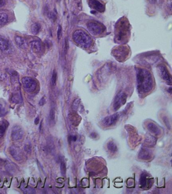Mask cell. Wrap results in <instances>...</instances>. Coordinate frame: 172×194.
I'll use <instances>...</instances> for the list:
<instances>
[{"mask_svg":"<svg viewBox=\"0 0 172 194\" xmlns=\"http://www.w3.org/2000/svg\"><path fill=\"white\" fill-rule=\"evenodd\" d=\"M69 48L68 41L67 39L65 40V53H66Z\"/></svg>","mask_w":172,"mask_h":194,"instance_id":"cell-29","label":"cell"},{"mask_svg":"<svg viewBox=\"0 0 172 194\" xmlns=\"http://www.w3.org/2000/svg\"><path fill=\"white\" fill-rule=\"evenodd\" d=\"M151 1L153 2H157V1H160V0H151Z\"/></svg>","mask_w":172,"mask_h":194,"instance_id":"cell-35","label":"cell"},{"mask_svg":"<svg viewBox=\"0 0 172 194\" xmlns=\"http://www.w3.org/2000/svg\"><path fill=\"white\" fill-rule=\"evenodd\" d=\"M41 29V25L39 23H34L31 26V30L32 33L34 35H36L40 32Z\"/></svg>","mask_w":172,"mask_h":194,"instance_id":"cell-18","label":"cell"},{"mask_svg":"<svg viewBox=\"0 0 172 194\" xmlns=\"http://www.w3.org/2000/svg\"><path fill=\"white\" fill-rule=\"evenodd\" d=\"M9 44L8 40L2 37H0V50L5 51L9 49Z\"/></svg>","mask_w":172,"mask_h":194,"instance_id":"cell-16","label":"cell"},{"mask_svg":"<svg viewBox=\"0 0 172 194\" xmlns=\"http://www.w3.org/2000/svg\"><path fill=\"white\" fill-rule=\"evenodd\" d=\"M73 141H75L76 140V136H73Z\"/></svg>","mask_w":172,"mask_h":194,"instance_id":"cell-36","label":"cell"},{"mask_svg":"<svg viewBox=\"0 0 172 194\" xmlns=\"http://www.w3.org/2000/svg\"><path fill=\"white\" fill-rule=\"evenodd\" d=\"M55 118V111L54 109H51L49 112V118L51 120H54Z\"/></svg>","mask_w":172,"mask_h":194,"instance_id":"cell-25","label":"cell"},{"mask_svg":"<svg viewBox=\"0 0 172 194\" xmlns=\"http://www.w3.org/2000/svg\"><path fill=\"white\" fill-rule=\"evenodd\" d=\"M87 26L89 30L91 32V33H92L93 35H99L100 33H102V28L101 27L100 25H99V24H97L95 23L91 22L89 24H88Z\"/></svg>","mask_w":172,"mask_h":194,"instance_id":"cell-9","label":"cell"},{"mask_svg":"<svg viewBox=\"0 0 172 194\" xmlns=\"http://www.w3.org/2000/svg\"><path fill=\"white\" fill-rule=\"evenodd\" d=\"M8 126L7 121L3 120L0 121V138L3 136Z\"/></svg>","mask_w":172,"mask_h":194,"instance_id":"cell-17","label":"cell"},{"mask_svg":"<svg viewBox=\"0 0 172 194\" xmlns=\"http://www.w3.org/2000/svg\"><path fill=\"white\" fill-rule=\"evenodd\" d=\"M60 169H61V172L62 175H65L66 172V167L65 163L64 162H62L61 163Z\"/></svg>","mask_w":172,"mask_h":194,"instance_id":"cell-23","label":"cell"},{"mask_svg":"<svg viewBox=\"0 0 172 194\" xmlns=\"http://www.w3.org/2000/svg\"><path fill=\"white\" fill-rule=\"evenodd\" d=\"M137 81L139 92L146 93L153 89V81L150 73L144 69L137 70Z\"/></svg>","mask_w":172,"mask_h":194,"instance_id":"cell-1","label":"cell"},{"mask_svg":"<svg viewBox=\"0 0 172 194\" xmlns=\"http://www.w3.org/2000/svg\"><path fill=\"white\" fill-rule=\"evenodd\" d=\"M46 103V99L44 97H42V99H41L40 101L39 102V104L40 106H43V105H44V104Z\"/></svg>","mask_w":172,"mask_h":194,"instance_id":"cell-30","label":"cell"},{"mask_svg":"<svg viewBox=\"0 0 172 194\" xmlns=\"http://www.w3.org/2000/svg\"><path fill=\"white\" fill-rule=\"evenodd\" d=\"M39 117H37V118H35V120H34V123L36 125L39 124Z\"/></svg>","mask_w":172,"mask_h":194,"instance_id":"cell-33","label":"cell"},{"mask_svg":"<svg viewBox=\"0 0 172 194\" xmlns=\"http://www.w3.org/2000/svg\"><path fill=\"white\" fill-rule=\"evenodd\" d=\"M6 0H0V8L5 5Z\"/></svg>","mask_w":172,"mask_h":194,"instance_id":"cell-32","label":"cell"},{"mask_svg":"<svg viewBox=\"0 0 172 194\" xmlns=\"http://www.w3.org/2000/svg\"><path fill=\"white\" fill-rule=\"evenodd\" d=\"M57 74L55 70H54L52 77V84L53 86H56L57 82Z\"/></svg>","mask_w":172,"mask_h":194,"instance_id":"cell-22","label":"cell"},{"mask_svg":"<svg viewBox=\"0 0 172 194\" xmlns=\"http://www.w3.org/2000/svg\"><path fill=\"white\" fill-rule=\"evenodd\" d=\"M8 21V16L5 13H0V25H3Z\"/></svg>","mask_w":172,"mask_h":194,"instance_id":"cell-19","label":"cell"},{"mask_svg":"<svg viewBox=\"0 0 172 194\" xmlns=\"http://www.w3.org/2000/svg\"><path fill=\"white\" fill-rule=\"evenodd\" d=\"M158 69L160 72V75L167 84L170 85L172 84V79L171 76L169 74V71L165 66L160 65L158 67Z\"/></svg>","mask_w":172,"mask_h":194,"instance_id":"cell-6","label":"cell"},{"mask_svg":"<svg viewBox=\"0 0 172 194\" xmlns=\"http://www.w3.org/2000/svg\"><path fill=\"white\" fill-rule=\"evenodd\" d=\"M129 25L127 21L122 20L118 25L117 30V37L118 40H122L124 37H126L128 32Z\"/></svg>","mask_w":172,"mask_h":194,"instance_id":"cell-4","label":"cell"},{"mask_svg":"<svg viewBox=\"0 0 172 194\" xmlns=\"http://www.w3.org/2000/svg\"><path fill=\"white\" fill-rule=\"evenodd\" d=\"M15 41L16 44L18 45L20 48L25 49L27 47V44L26 41L23 38L20 36H16L15 37Z\"/></svg>","mask_w":172,"mask_h":194,"instance_id":"cell-13","label":"cell"},{"mask_svg":"<svg viewBox=\"0 0 172 194\" xmlns=\"http://www.w3.org/2000/svg\"><path fill=\"white\" fill-rule=\"evenodd\" d=\"M147 128H148V130L150 133H153L155 135H160V133H161V130L160 128L154 123H148Z\"/></svg>","mask_w":172,"mask_h":194,"instance_id":"cell-11","label":"cell"},{"mask_svg":"<svg viewBox=\"0 0 172 194\" xmlns=\"http://www.w3.org/2000/svg\"><path fill=\"white\" fill-rule=\"evenodd\" d=\"M22 83L25 91L28 93H32L34 92L37 87V84L34 79L28 76L22 78Z\"/></svg>","mask_w":172,"mask_h":194,"instance_id":"cell-3","label":"cell"},{"mask_svg":"<svg viewBox=\"0 0 172 194\" xmlns=\"http://www.w3.org/2000/svg\"><path fill=\"white\" fill-rule=\"evenodd\" d=\"M23 191H24V192L27 194H33V193H35L34 190V189H32L31 188H25Z\"/></svg>","mask_w":172,"mask_h":194,"instance_id":"cell-26","label":"cell"},{"mask_svg":"<svg viewBox=\"0 0 172 194\" xmlns=\"http://www.w3.org/2000/svg\"><path fill=\"white\" fill-rule=\"evenodd\" d=\"M121 94L122 93L121 92L118 93L115 99L114 108L116 111L118 110L121 107V105L122 104Z\"/></svg>","mask_w":172,"mask_h":194,"instance_id":"cell-15","label":"cell"},{"mask_svg":"<svg viewBox=\"0 0 172 194\" xmlns=\"http://www.w3.org/2000/svg\"><path fill=\"white\" fill-rule=\"evenodd\" d=\"M24 131L21 126L15 125L14 126L11 132V138L14 141H18L23 138Z\"/></svg>","mask_w":172,"mask_h":194,"instance_id":"cell-5","label":"cell"},{"mask_svg":"<svg viewBox=\"0 0 172 194\" xmlns=\"http://www.w3.org/2000/svg\"><path fill=\"white\" fill-rule=\"evenodd\" d=\"M119 114L115 113L112 115L105 117L102 121V124L105 126H110L115 124L119 118Z\"/></svg>","mask_w":172,"mask_h":194,"instance_id":"cell-7","label":"cell"},{"mask_svg":"<svg viewBox=\"0 0 172 194\" xmlns=\"http://www.w3.org/2000/svg\"><path fill=\"white\" fill-rule=\"evenodd\" d=\"M107 147L109 150L112 152H116L118 150L116 144L112 141H110L108 143Z\"/></svg>","mask_w":172,"mask_h":194,"instance_id":"cell-21","label":"cell"},{"mask_svg":"<svg viewBox=\"0 0 172 194\" xmlns=\"http://www.w3.org/2000/svg\"><path fill=\"white\" fill-rule=\"evenodd\" d=\"M148 184V180L147 177L145 174H142L141 175L140 178L139 180V185L141 187H145Z\"/></svg>","mask_w":172,"mask_h":194,"instance_id":"cell-20","label":"cell"},{"mask_svg":"<svg viewBox=\"0 0 172 194\" xmlns=\"http://www.w3.org/2000/svg\"><path fill=\"white\" fill-rule=\"evenodd\" d=\"M151 157V153L148 149H142L141 150L139 154V158L144 160L150 158Z\"/></svg>","mask_w":172,"mask_h":194,"instance_id":"cell-12","label":"cell"},{"mask_svg":"<svg viewBox=\"0 0 172 194\" xmlns=\"http://www.w3.org/2000/svg\"><path fill=\"white\" fill-rule=\"evenodd\" d=\"M168 92L171 94L172 93V87H170L168 89Z\"/></svg>","mask_w":172,"mask_h":194,"instance_id":"cell-34","label":"cell"},{"mask_svg":"<svg viewBox=\"0 0 172 194\" xmlns=\"http://www.w3.org/2000/svg\"><path fill=\"white\" fill-rule=\"evenodd\" d=\"M89 5L91 8L102 12L105 10V6L103 4L98 0H89Z\"/></svg>","mask_w":172,"mask_h":194,"instance_id":"cell-10","label":"cell"},{"mask_svg":"<svg viewBox=\"0 0 172 194\" xmlns=\"http://www.w3.org/2000/svg\"><path fill=\"white\" fill-rule=\"evenodd\" d=\"M30 47L32 51L34 53H38L41 50V43L37 40L32 41L30 43Z\"/></svg>","mask_w":172,"mask_h":194,"instance_id":"cell-14","label":"cell"},{"mask_svg":"<svg viewBox=\"0 0 172 194\" xmlns=\"http://www.w3.org/2000/svg\"><path fill=\"white\" fill-rule=\"evenodd\" d=\"M74 42L79 45L88 47L91 44V40L89 36L81 30H77L73 35Z\"/></svg>","mask_w":172,"mask_h":194,"instance_id":"cell-2","label":"cell"},{"mask_svg":"<svg viewBox=\"0 0 172 194\" xmlns=\"http://www.w3.org/2000/svg\"><path fill=\"white\" fill-rule=\"evenodd\" d=\"M49 17L54 21L56 19V15H55L54 13L51 12L49 13Z\"/></svg>","mask_w":172,"mask_h":194,"instance_id":"cell-28","label":"cell"},{"mask_svg":"<svg viewBox=\"0 0 172 194\" xmlns=\"http://www.w3.org/2000/svg\"><path fill=\"white\" fill-rule=\"evenodd\" d=\"M25 150L27 151V153H29L31 151V147L30 146L25 145L24 147Z\"/></svg>","mask_w":172,"mask_h":194,"instance_id":"cell-31","label":"cell"},{"mask_svg":"<svg viewBox=\"0 0 172 194\" xmlns=\"http://www.w3.org/2000/svg\"><path fill=\"white\" fill-rule=\"evenodd\" d=\"M6 113V111L4 107L3 106L2 104H0V116L4 115Z\"/></svg>","mask_w":172,"mask_h":194,"instance_id":"cell-27","label":"cell"},{"mask_svg":"<svg viewBox=\"0 0 172 194\" xmlns=\"http://www.w3.org/2000/svg\"><path fill=\"white\" fill-rule=\"evenodd\" d=\"M62 35V28L61 25H59L58 31H57V38L58 40H60V39H61Z\"/></svg>","mask_w":172,"mask_h":194,"instance_id":"cell-24","label":"cell"},{"mask_svg":"<svg viewBox=\"0 0 172 194\" xmlns=\"http://www.w3.org/2000/svg\"><path fill=\"white\" fill-rule=\"evenodd\" d=\"M9 152L10 153L11 155L12 156V157L16 161H21L22 159L21 151L20 150V149L17 147L14 146L10 147Z\"/></svg>","mask_w":172,"mask_h":194,"instance_id":"cell-8","label":"cell"}]
</instances>
